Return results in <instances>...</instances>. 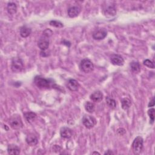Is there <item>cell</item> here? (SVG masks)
<instances>
[{"instance_id": "cell-25", "label": "cell", "mask_w": 155, "mask_h": 155, "mask_svg": "<svg viewBox=\"0 0 155 155\" xmlns=\"http://www.w3.org/2000/svg\"><path fill=\"white\" fill-rule=\"evenodd\" d=\"M154 108H151L148 111V114L150 116V124H153L154 122Z\"/></svg>"}, {"instance_id": "cell-15", "label": "cell", "mask_w": 155, "mask_h": 155, "mask_svg": "<svg viewBox=\"0 0 155 155\" xmlns=\"http://www.w3.org/2000/svg\"><path fill=\"white\" fill-rule=\"evenodd\" d=\"M27 143L30 146H35L38 143V139L37 137L33 134H29L25 139Z\"/></svg>"}, {"instance_id": "cell-26", "label": "cell", "mask_w": 155, "mask_h": 155, "mask_svg": "<svg viewBox=\"0 0 155 155\" xmlns=\"http://www.w3.org/2000/svg\"><path fill=\"white\" fill-rule=\"evenodd\" d=\"M143 64L144 65L147 66L148 68H154V63L150 59H147L144 60L143 62Z\"/></svg>"}, {"instance_id": "cell-19", "label": "cell", "mask_w": 155, "mask_h": 155, "mask_svg": "<svg viewBox=\"0 0 155 155\" xmlns=\"http://www.w3.org/2000/svg\"><path fill=\"white\" fill-rule=\"evenodd\" d=\"M24 117L28 122H32L36 117V114L35 113L32 111L26 112L24 114Z\"/></svg>"}, {"instance_id": "cell-2", "label": "cell", "mask_w": 155, "mask_h": 155, "mask_svg": "<svg viewBox=\"0 0 155 155\" xmlns=\"http://www.w3.org/2000/svg\"><path fill=\"white\" fill-rule=\"evenodd\" d=\"M11 69L14 73H19L24 69L22 60L18 57L13 58L11 62Z\"/></svg>"}, {"instance_id": "cell-5", "label": "cell", "mask_w": 155, "mask_h": 155, "mask_svg": "<svg viewBox=\"0 0 155 155\" xmlns=\"http://www.w3.org/2000/svg\"><path fill=\"white\" fill-rule=\"evenodd\" d=\"M143 147V140L142 137L140 136H137L136 137L133 143H132V148L133 150V152L135 154H139Z\"/></svg>"}, {"instance_id": "cell-29", "label": "cell", "mask_w": 155, "mask_h": 155, "mask_svg": "<svg viewBox=\"0 0 155 155\" xmlns=\"http://www.w3.org/2000/svg\"><path fill=\"white\" fill-rule=\"evenodd\" d=\"M114 154L113 152L111 150H108L107 151H106L104 153V154Z\"/></svg>"}, {"instance_id": "cell-14", "label": "cell", "mask_w": 155, "mask_h": 155, "mask_svg": "<svg viewBox=\"0 0 155 155\" xmlns=\"http://www.w3.org/2000/svg\"><path fill=\"white\" fill-rule=\"evenodd\" d=\"M90 99L94 102H99L103 99V94L101 91H96L90 95Z\"/></svg>"}, {"instance_id": "cell-3", "label": "cell", "mask_w": 155, "mask_h": 155, "mask_svg": "<svg viewBox=\"0 0 155 155\" xmlns=\"http://www.w3.org/2000/svg\"><path fill=\"white\" fill-rule=\"evenodd\" d=\"M9 125L15 130H19L23 127V124L21 118L18 114L13 115L9 119Z\"/></svg>"}, {"instance_id": "cell-24", "label": "cell", "mask_w": 155, "mask_h": 155, "mask_svg": "<svg viewBox=\"0 0 155 155\" xmlns=\"http://www.w3.org/2000/svg\"><path fill=\"white\" fill-rule=\"evenodd\" d=\"M50 25L53 26V27H56V28H62L64 26L63 24L61 22L58 21H56V20L51 21L50 22Z\"/></svg>"}, {"instance_id": "cell-18", "label": "cell", "mask_w": 155, "mask_h": 155, "mask_svg": "<svg viewBox=\"0 0 155 155\" xmlns=\"http://www.w3.org/2000/svg\"><path fill=\"white\" fill-rule=\"evenodd\" d=\"M31 30L26 26H23L20 29V35L22 38H27L31 34Z\"/></svg>"}, {"instance_id": "cell-8", "label": "cell", "mask_w": 155, "mask_h": 155, "mask_svg": "<svg viewBox=\"0 0 155 155\" xmlns=\"http://www.w3.org/2000/svg\"><path fill=\"white\" fill-rule=\"evenodd\" d=\"M104 13L106 16H114L116 15L117 10L114 5H107L104 8Z\"/></svg>"}, {"instance_id": "cell-12", "label": "cell", "mask_w": 155, "mask_h": 155, "mask_svg": "<svg viewBox=\"0 0 155 155\" xmlns=\"http://www.w3.org/2000/svg\"><path fill=\"white\" fill-rule=\"evenodd\" d=\"M60 135L64 139H69L72 136V131L68 127H62L60 130Z\"/></svg>"}, {"instance_id": "cell-28", "label": "cell", "mask_w": 155, "mask_h": 155, "mask_svg": "<svg viewBox=\"0 0 155 155\" xmlns=\"http://www.w3.org/2000/svg\"><path fill=\"white\" fill-rule=\"evenodd\" d=\"M154 105V97H153L151 101L148 104V107H153Z\"/></svg>"}, {"instance_id": "cell-11", "label": "cell", "mask_w": 155, "mask_h": 155, "mask_svg": "<svg viewBox=\"0 0 155 155\" xmlns=\"http://www.w3.org/2000/svg\"><path fill=\"white\" fill-rule=\"evenodd\" d=\"M67 87L70 90L75 91L78 90L79 87V84L76 80L74 79H70L67 82Z\"/></svg>"}, {"instance_id": "cell-17", "label": "cell", "mask_w": 155, "mask_h": 155, "mask_svg": "<svg viewBox=\"0 0 155 155\" xmlns=\"http://www.w3.org/2000/svg\"><path fill=\"white\" fill-rule=\"evenodd\" d=\"M7 12L9 14L14 15L17 12V5L15 2H10L7 4Z\"/></svg>"}, {"instance_id": "cell-7", "label": "cell", "mask_w": 155, "mask_h": 155, "mask_svg": "<svg viewBox=\"0 0 155 155\" xmlns=\"http://www.w3.org/2000/svg\"><path fill=\"white\" fill-rule=\"evenodd\" d=\"M107 35V31L104 28H99L93 33V38L95 40L104 39Z\"/></svg>"}, {"instance_id": "cell-4", "label": "cell", "mask_w": 155, "mask_h": 155, "mask_svg": "<svg viewBox=\"0 0 155 155\" xmlns=\"http://www.w3.org/2000/svg\"><path fill=\"white\" fill-rule=\"evenodd\" d=\"M79 67L81 71H84V73H88L93 70L94 65L93 63L89 59L85 58L81 61Z\"/></svg>"}, {"instance_id": "cell-30", "label": "cell", "mask_w": 155, "mask_h": 155, "mask_svg": "<svg viewBox=\"0 0 155 155\" xmlns=\"http://www.w3.org/2000/svg\"><path fill=\"white\" fill-rule=\"evenodd\" d=\"M100 154V153H99L96 152V151H94V152H93V153H92V154Z\"/></svg>"}, {"instance_id": "cell-20", "label": "cell", "mask_w": 155, "mask_h": 155, "mask_svg": "<svg viewBox=\"0 0 155 155\" xmlns=\"http://www.w3.org/2000/svg\"><path fill=\"white\" fill-rule=\"evenodd\" d=\"M131 70L134 73H138L140 70V65L137 61H133L130 64Z\"/></svg>"}, {"instance_id": "cell-10", "label": "cell", "mask_w": 155, "mask_h": 155, "mask_svg": "<svg viewBox=\"0 0 155 155\" xmlns=\"http://www.w3.org/2000/svg\"><path fill=\"white\" fill-rule=\"evenodd\" d=\"M49 43L48 38L42 36L38 42V46L42 51H45L48 48Z\"/></svg>"}, {"instance_id": "cell-6", "label": "cell", "mask_w": 155, "mask_h": 155, "mask_svg": "<svg viewBox=\"0 0 155 155\" xmlns=\"http://www.w3.org/2000/svg\"><path fill=\"white\" fill-rule=\"evenodd\" d=\"M82 120L84 125L89 129L93 128L96 124V119L90 115H85Z\"/></svg>"}, {"instance_id": "cell-13", "label": "cell", "mask_w": 155, "mask_h": 155, "mask_svg": "<svg viewBox=\"0 0 155 155\" xmlns=\"http://www.w3.org/2000/svg\"><path fill=\"white\" fill-rule=\"evenodd\" d=\"M20 148L18 146L15 144H10L7 147V152L9 154L18 155L20 153Z\"/></svg>"}, {"instance_id": "cell-16", "label": "cell", "mask_w": 155, "mask_h": 155, "mask_svg": "<svg viewBox=\"0 0 155 155\" xmlns=\"http://www.w3.org/2000/svg\"><path fill=\"white\" fill-rule=\"evenodd\" d=\"M81 10L77 6H73L68 9V15L70 18H75L79 15Z\"/></svg>"}, {"instance_id": "cell-21", "label": "cell", "mask_w": 155, "mask_h": 155, "mask_svg": "<svg viewBox=\"0 0 155 155\" xmlns=\"http://www.w3.org/2000/svg\"><path fill=\"white\" fill-rule=\"evenodd\" d=\"M131 105V101L127 97L124 98L121 101V106L124 110L128 109Z\"/></svg>"}, {"instance_id": "cell-22", "label": "cell", "mask_w": 155, "mask_h": 155, "mask_svg": "<svg viewBox=\"0 0 155 155\" xmlns=\"http://www.w3.org/2000/svg\"><path fill=\"white\" fill-rule=\"evenodd\" d=\"M84 107H85V110L87 111H88V113H93L94 111V109H95L94 104L93 102H89V101H87L85 103Z\"/></svg>"}, {"instance_id": "cell-31", "label": "cell", "mask_w": 155, "mask_h": 155, "mask_svg": "<svg viewBox=\"0 0 155 155\" xmlns=\"http://www.w3.org/2000/svg\"><path fill=\"white\" fill-rule=\"evenodd\" d=\"M4 128H5L7 131H8V128L7 127V125H4Z\"/></svg>"}, {"instance_id": "cell-23", "label": "cell", "mask_w": 155, "mask_h": 155, "mask_svg": "<svg viewBox=\"0 0 155 155\" xmlns=\"http://www.w3.org/2000/svg\"><path fill=\"white\" fill-rule=\"evenodd\" d=\"M106 103H107V105L111 108H114L116 107V101L111 97H106Z\"/></svg>"}, {"instance_id": "cell-27", "label": "cell", "mask_w": 155, "mask_h": 155, "mask_svg": "<svg viewBox=\"0 0 155 155\" xmlns=\"http://www.w3.org/2000/svg\"><path fill=\"white\" fill-rule=\"evenodd\" d=\"M52 34H53V31L51 30L48 29V28L45 30L43 32V36L47 37V38H49L50 36H51L52 35Z\"/></svg>"}, {"instance_id": "cell-9", "label": "cell", "mask_w": 155, "mask_h": 155, "mask_svg": "<svg viewBox=\"0 0 155 155\" xmlns=\"http://www.w3.org/2000/svg\"><path fill=\"white\" fill-rule=\"evenodd\" d=\"M110 61L111 64L114 65L121 66L124 64V59L122 56L117 54H112L110 57Z\"/></svg>"}, {"instance_id": "cell-1", "label": "cell", "mask_w": 155, "mask_h": 155, "mask_svg": "<svg viewBox=\"0 0 155 155\" xmlns=\"http://www.w3.org/2000/svg\"><path fill=\"white\" fill-rule=\"evenodd\" d=\"M35 84L41 89H48L54 88L55 83L51 79H47L41 76H36L34 78Z\"/></svg>"}]
</instances>
